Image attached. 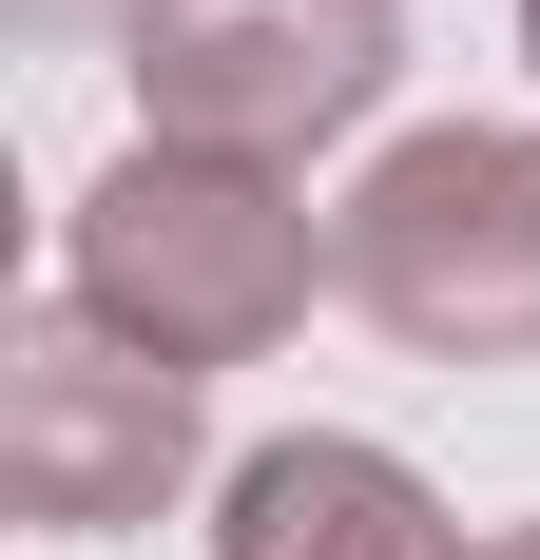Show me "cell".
<instances>
[{
	"mask_svg": "<svg viewBox=\"0 0 540 560\" xmlns=\"http://www.w3.org/2000/svg\"><path fill=\"white\" fill-rule=\"evenodd\" d=\"M213 560H483L463 522H444V483L406 445H367V425H290V445H251L213 483Z\"/></svg>",
	"mask_w": 540,
	"mask_h": 560,
	"instance_id": "5b68a950",
	"label": "cell"
},
{
	"mask_svg": "<svg viewBox=\"0 0 540 560\" xmlns=\"http://www.w3.org/2000/svg\"><path fill=\"white\" fill-rule=\"evenodd\" d=\"M483 560H540V522H502V541H483Z\"/></svg>",
	"mask_w": 540,
	"mask_h": 560,
	"instance_id": "52a82bcc",
	"label": "cell"
},
{
	"mask_svg": "<svg viewBox=\"0 0 540 560\" xmlns=\"http://www.w3.org/2000/svg\"><path fill=\"white\" fill-rule=\"evenodd\" d=\"M348 310L425 368H540V136L521 116H425L386 136L367 194L328 213Z\"/></svg>",
	"mask_w": 540,
	"mask_h": 560,
	"instance_id": "7a4b0ae2",
	"label": "cell"
},
{
	"mask_svg": "<svg viewBox=\"0 0 540 560\" xmlns=\"http://www.w3.org/2000/svg\"><path fill=\"white\" fill-rule=\"evenodd\" d=\"M39 39H136V0H20Z\"/></svg>",
	"mask_w": 540,
	"mask_h": 560,
	"instance_id": "8992f818",
	"label": "cell"
},
{
	"mask_svg": "<svg viewBox=\"0 0 540 560\" xmlns=\"http://www.w3.org/2000/svg\"><path fill=\"white\" fill-rule=\"evenodd\" d=\"M58 290L97 310V329H136L155 368H251V348L309 329V290H348V252H328V213L290 194L270 155H174V136H136V155L78 194V232H58Z\"/></svg>",
	"mask_w": 540,
	"mask_h": 560,
	"instance_id": "6da1fadb",
	"label": "cell"
},
{
	"mask_svg": "<svg viewBox=\"0 0 540 560\" xmlns=\"http://www.w3.org/2000/svg\"><path fill=\"white\" fill-rule=\"evenodd\" d=\"M521 58H540V0H521Z\"/></svg>",
	"mask_w": 540,
	"mask_h": 560,
	"instance_id": "ba28073f",
	"label": "cell"
},
{
	"mask_svg": "<svg viewBox=\"0 0 540 560\" xmlns=\"http://www.w3.org/2000/svg\"><path fill=\"white\" fill-rule=\"evenodd\" d=\"M193 464H213L193 368H155L136 329H97L78 290H39L0 329V503L39 522V541H116V522L193 503Z\"/></svg>",
	"mask_w": 540,
	"mask_h": 560,
	"instance_id": "3957f363",
	"label": "cell"
},
{
	"mask_svg": "<svg viewBox=\"0 0 540 560\" xmlns=\"http://www.w3.org/2000/svg\"><path fill=\"white\" fill-rule=\"evenodd\" d=\"M116 78H136V136H174V155H270V174H309L328 136L386 116L406 20H386V0H136Z\"/></svg>",
	"mask_w": 540,
	"mask_h": 560,
	"instance_id": "277c9868",
	"label": "cell"
}]
</instances>
